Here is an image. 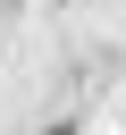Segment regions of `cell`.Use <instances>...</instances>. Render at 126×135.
Masks as SVG:
<instances>
[{
  "instance_id": "1",
  "label": "cell",
  "mask_w": 126,
  "mask_h": 135,
  "mask_svg": "<svg viewBox=\"0 0 126 135\" xmlns=\"http://www.w3.org/2000/svg\"><path fill=\"white\" fill-rule=\"evenodd\" d=\"M50 135H76V127H50Z\"/></svg>"
}]
</instances>
